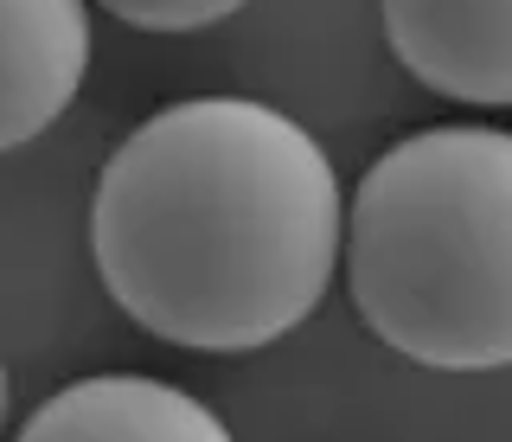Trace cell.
<instances>
[{
	"label": "cell",
	"instance_id": "1",
	"mask_svg": "<svg viewBox=\"0 0 512 442\" xmlns=\"http://www.w3.org/2000/svg\"><path fill=\"white\" fill-rule=\"evenodd\" d=\"M340 250L327 148L250 97L154 109L96 173V276L135 327L186 353H256L295 334Z\"/></svg>",
	"mask_w": 512,
	"mask_h": 442
},
{
	"label": "cell",
	"instance_id": "5",
	"mask_svg": "<svg viewBox=\"0 0 512 442\" xmlns=\"http://www.w3.org/2000/svg\"><path fill=\"white\" fill-rule=\"evenodd\" d=\"M20 442H231L212 404L135 372L77 378L26 417Z\"/></svg>",
	"mask_w": 512,
	"mask_h": 442
},
{
	"label": "cell",
	"instance_id": "3",
	"mask_svg": "<svg viewBox=\"0 0 512 442\" xmlns=\"http://www.w3.org/2000/svg\"><path fill=\"white\" fill-rule=\"evenodd\" d=\"M397 65L448 103H512V0H384Z\"/></svg>",
	"mask_w": 512,
	"mask_h": 442
},
{
	"label": "cell",
	"instance_id": "4",
	"mask_svg": "<svg viewBox=\"0 0 512 442\" xmlns=\"http://www.w3.org/2000/svg\"><path fill=\"white\" fill-rule=\"evenodd\" d=\"M90 71L84 0H0V154L39 141Z\"/></svg>",
	"mask_w": 512,
	"mask_h": 442
},
{
	"label": "cell",
	"instance_id": "7",
	"mask_svg": "<svg viewBox=\"0 0 512 442\" xmlns=\"http://www.w3.org/2000/svg\"><path fill=\"white\" fill-rule=\"evenodd\" d=\"M7 404H13V378H7V366H0V430H7Z\"/></svg>",
	"mask_w": 512,
	"mask_h": 442
},
{
	"label": "cell",
	"instance_id": "6",
	"mask_svg": "<svg viewBox=\"0 0 512 442\" xmlns=\"http://www.w3.org/2000/svg\"><path fill=\"white\" fill-rule=\"evenodd\" d=\"M103 13H116L135 33H205V26L231 20L250 0H96Z\"/></svg>",
	"mask_w": 512,
	"mask_h": 442
},
{
	"label": "cell",
	"instance_id": "2",
	"mask_svg": "<svg viewBox=\"0 0 512 442\" xmlns=\"http://www.w3.org/2000/svg\"><path fill=\"white\" fill-rule=\"evenodd\" d=\"M346 282L416 366H512V135L461 122L391 141L352 193Z\"/></svg>",
	"mask_w": 512,
	"mask_h": 442
}]
</instances>
